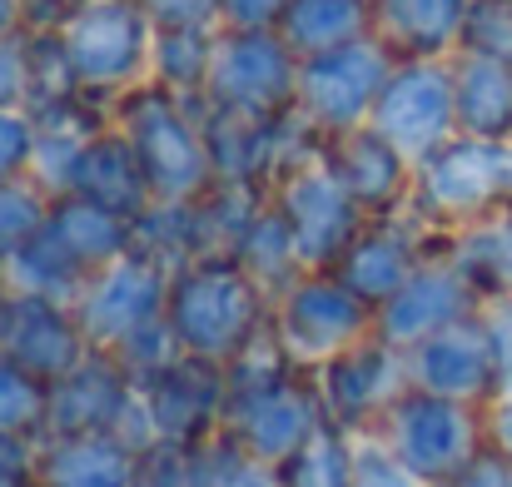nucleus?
Listing matches in <instances>:
<instances>
[{
	"label": "nucleus",
	"mask_w": 512,
	"mask_h": 487,
	"mask_svg": "<svg viewBox=\"0 0 512 487\" xmlns=\"http://www.w3.org/2000/svg\"><path fill=\"white\" fill-rule=\"evenodd\" d=\"M30 100V35H0V105Z\"/></svg>",
	"instance_id": "4c0bfd02"
},
{
	"label": "nucleus",
	"mask_w": 512,
	"mask_h": 487,
	"mask_svg": "<svg viewBox=\"0 0 512 487\" xmlns=\"http://www.w3.org/2000/svg\"><path fill=\"white\" fill-rule=\"evenodd\" d=\"M443 249H448V244H443ZM443 249H433V244L423 249V234L403 229V209H398V214L368 219V229L348 244V254L334 264V274H339L368 309H383V304L423 269V259H433V254H443Z\"/></svg>",
	"instance_id": "a211bd4d"
},
{
	"label": "nucleus",
	"mask_w": 512,
	"mask_h": 487,
	"mask_svg": "<svg viewBox=\"0 0 512 487\" xmlns=\"http://www.w3.org/2000/svg\"><path fill=\"white\" fill-rule=\"evenodd\" d=\"M299 95V55L279 30L219 25L204 75V105L249 110V115H289Z\"/></svg>",
	"instance_id": "423d86ee"
},
{
	"label": "nucleus",
	"mask_w": 512,
	"mask_h": 487,
	"mask_svg": "<svg viewBox=\"0 0 512 487\" xmlns=\"http://www.w3.org/2000/svg\"><path fill=\"white\" fill-rule=\"evenodd\" d=\"M488 438L512 458V393L488 403Z\"/></svg>",
	"instance_id": "49530a36"
},
{
	"label": "nucleus",
	"mask_w": 512,
	"mask_h": 487,
	"mask_svg": "<svg viewBox=\"0 0 512 487\" xmlns=\"http://www.w3.org/2000/svg\"><path fill=\"white\" fill-rule=\"evenodd\" d=\"M35 135H40V120L25 105H0V179L30 174Z\"/></svg>",
	"instance_id": "e433bc0d"
},
{
	"label": "nucleus",
	"mask_w": 512,
	"mask_h": 487,
	"mask_svg": "<svg viewBox=\"0 0 512 487\" xmlns=\"http://www.w3.org/2000/svg\"><path fill=\"white\" fill-rule=\"evenodd\" d=\"M473 0H373V30L398 60H448L463 45Z\"/></svg>",
	"instance_id": "4be33fe9"
},
{
	"label": "nucleus",
	"mask_w": 512,
	"mask_h": 487,
	"mask_svg": "<svg viewBox=\"0 0 512 487\" xmlns=\"http://www.w3.org/2000/svg\"><path fill=\"white\" fill-rule=\"evenodd\" d=\"M269 304V289L239 259H189L170 274L165 319L189 353L229 363L269 324Z\"/></svg>",
	"instance_id": "f03ea898"
},
{
	"label": "nucleus",
	"mask_w": 512,
	"mask_h": 487,
	"mask_svg": "<svg viewBox=\"0 0 512 487\" xmlns=\"http://www.w3.org/2000/svg\"><path fill=\"white\" fill-rule=\"evenodd\" d=\"M20 30V0H0V35Z\"/></svg>",
	"instance_id": "de8ad7c7"
},
{
	"label": "nucleus",
	"mask_w": 512,
	"mask_h": 487,
	"mask_svg": "<svg viewBox=\"0 0 512 487\" xmlns=\"http://www.w3.org/2000/svg\"><path fill=\"white\" fill-rule=\"evenodd\" d=\"M40 487H135L140 453L120 433H45L40 438Z\"/></svg>",
	"instance_id": "412c9836"
},
{
	"label": "nucleus",
	"mask_w": 512,
	"mask_h": 487,
	"mask_svg": "<svg viewBox=\"0 0 512 487\" xmlns=\"http://www.w3.org/2000/svg\"><path fill=\"white\" fill-rule=\"evenodd\" d=\"M75 5H80V0H20V30H30V35L60 30Z\"/></svg>",
	"instance_id": "a18cd8bd"
},
{
	"label": "nucleus",
	"mask_w": 512,
	"mask_h": 487,
	"mask_svg": "<svg viewBox=\"0 0 512 487\" xmlns=\"http://www.w3.org/2000/svg\"><path fill=\"white\" fill-rule=\"evenodd\" d=\"M90 269L55 239V229L45 224L5 269H0V284L5 289H20V294H40V299H55V304H75L80 289H85Z\"/></svg>",
	"instance_id": "c85d7f7f"
},
{
	"label": "nucleus",
	"mask_w": 512,
	"mask_h": 487,
	"mask_svg": "<svg viewBox=\"0 0 512 487\" xmlns=\"http://www.w3.org/2000/svg\"><path fill=\"white\" fill-rule=\"evenodd\" d=\"M398 55L393 45L373 30L353 45H339V50H324V55H309L299 60V95H294V110L324 135H348L358 125H368L388 75H393Z\"/></svg>",
	"instance_id": "0eeeda50"
},
{
	"label": "nucleus",
	"mask_w": 512,
	"mask_h": 487,
	"mask_svg": "<svg viewBox=\"0 0 512 487\" xmlns=\"http://www.w3.org/2000/svg\"><path fill=\"white\" fill-rule=\"evenodd\" d=\"M438 487H512V458L488 438L448 483H438Z\"/></svg>",
	"instance_id": "58836bf2"
},
{
	"label": "nucleus",
	"mask_w": 512,
	"mask_h": 487,
	"mask_svg": "<svg viewBox=\"0 0 512 487\" xmlns=\"http://www.w3.org/2000/svg\"><path fill=\"white\" fill-rule=\"evenodd\" d=\"M150 408H155V423H160V438L170 443H194V438H209L214 428H224V363L214 358H199V353H179L170 368H160L155 378H140Z\"/></svg>",
	"instance_id": "f3484780"
},
{
	"label": "nucleus",
	"mask_w": 512,
	"mask_h": 487,
	"mask_svg": "<svg viewBox=\"0 0 512 487\" xmlns=\"http://www.w3.org/2000/svg\"><path fill=\"white\" fill-rule=\"evenodd\" d=\"M5 487H40V478H25V483H5Z\"/></svg>",
	"instance_id": "09e8293b"
},
{
	"label": "nucleus",
	"mask_w": 512,
	"mask_h": 487,
	"mask_svg": "<svg viewBox=\"0 0 512 487\" xmlns=\"http://www.w3.org/2000/svg\"><path fill=\"white\" fill-rule=\"evenodd\" d=\"M448 60H453L458 135L512 140V65L478 50H453Z\"/></svg>",
	"instance_id": "b1692460"
},
{
	"label": "nucleus",
	"mask_w": 512,
	"mask_h": 487,
	"mask_svg": "<svg viewBox=\"0 0 512 487\" xmlns=\"http://www.w3.org/2000/svg\"><path fill=\"white\" fill-rule=\"evenodd\" d=\"M314 383H319L324 413L343 428H353V433H373L383 423V413L413 388L408 353L383 343L378 333L358 338L353 348H343L329 363H319Z\"/></svg>",
	"instance_id": "ddd939ff"
},
{
	"label": "nucleus",
	"mask_w": 512,
	"mask_h": 487,
	"mask_svg": "<svg viewBox=\"0 0 512 487\" xmlns=\"http://www.w3.org/2000/svg\"><path fill=\"white\" fill-rule=\"evenodd\" d=\"M289 0H219V25H244V30H279Z\"/></svg>",
	"instance_id": "79ce46f5"
},
{
	"label": "nucleus",
	"mask_w": 512,
	"mask_h": 487,
	"mask_svg": "<svg viewBox=\"0 0 512 487\" xmlns=\"http://www.w3.org/2000/svg\"><path fill=\"white\" fill-rule=\"evenodd\" d=\"M0 353L20 368H30L35 378L55 383L65 378L75 363H85L90 338L75 319L70 304L40 299V294H20L0 284Z\"/></svg>",
	"instance_id": "dca6fc26"
},
{
	"label": "nucleus",
	"mask_w": 512,
	"mask_h": 487,
	"mask_svg": "<svg viewBox=\"0 0 512 487\" xmlns=\"http://www.w3.org/2000/svg\"><path fill=\"white\" fill-rule=\"evenodd\" d=\"M353 487H428L413 478L398 453L378 438V433H358V453H353Z\"/></svg>",
	"instance_id": "c9c22d12"
},
{
	"label": "nucleus",
	"mask_w": 512,
	"mask_h": 487,
	"mask_svg": "<svg viewBox=\"0 0 512 487\" xmlns=\"http://www.w3.org/2000/svg\"><path fill=\"white\" fill-rule=\"evenodd\" d=\"M368 125L388 135L408 160H428L438 145L458 135V100H453V60H398Z\"/></svg>",
	"instance_id": "9b49d317"
},
{
	"label": "nucleus",
	"mask_w": 512,
	"mask_h": 487,
	"mask_svg": "<svg viewBox=\"0 0 512 487\" xmlns=\"http://www.w3.org/2000/svg\"><path fill=\"white\" fill-rule=\"evenodd\" d=\"M110 120L135 145L155 199L184 204V199H199L214 184V160H209L199 100H184L165 85L145 80V85L110 100Z\"/></svg>",
	"instance_id": "f257e3e1"
},
{
	"label": "nucleus",
	"mask_w": 512,
	"mask_h": 487,
	"mask_svg": "<svg viewBox=\"0 0 512 487\" xmlns=\"http://www.w3.org/2000/svg\"><path fill=\"white\" fill-rule=\"evenodd\" d=\"M448 259L473 279L483 304L512 299V204L488 214V219H473V224L453 229Z\"/></svg>",
	"instance_id": "a878e982"
},
{
	"label": "nucleus",
	"mask_w": 512,
	"mask_h": 487,
	"mask_svg": "<svg viewBox=\"0 0 512 487\" xmlns=\"http://www.w3.org/2000/svg\"><path fill=\"white\" fill-rule=\"evenodd\" d=\"M483 309V294L473 289V279L448 259V249L443 254H433V259H423V269L373 314V333L383 338V343H393V348H418L423 338H433L438 328L458 324V319H468V314H478Z\"/></svg>",
	"instance_id": "2eb2a0df"
},
{
	"label": "nucleus",
	"mask_w": 512,
	"mask_h": 487,
	"mask_svg": "<svg viewBox=\"0 0 512 487\" xmlns=\"http://www.w3.org/2000/svg\"><path fill=\"white\" fill-rule=\"evenodd\" d=\"M55 35L80 90L90 100H115L150 80L160 25L140 0H80Z\"/></svg>",
	"instance_id": "7ed1b4c3"
},
{
	"label": "nucleus",
	"mask_w": 512,
	"mask_h": 487,
	"mask_svg": "<svg viewBox=\"0 0 512 487\" xmlns=\"http://www.w3.org/2000/svg\"><path fill=\"white\" fill-rule=\"evenodd\" d=\"M50 224V194L20 174V179H0V269Z\"/></svg>",
	"instance_id": "473e14b6"
},
{
	"label": "nucleus",
	"mask_w": 512,
	"mask_h": 487,
	"mask_svg": "<svg viewBox=\"0 0 512 487\" xmlns=\"http://www.w3.org/2000/svg\"><path fill=\"white\" fill-rule=\"evenodd\" d=\"M214 487H284V473H279V463H264V458L239 453V458L219 473Z\"/></svg>",
	"instance_id": "c03bdc74"
},
{
	"label": "nucleus",
	"mask_w": 512,
	"mask_h": 487,
	"mask_svg": "<svg viewBox=\"0 0 512 487\" xmlns=\"http://www.w3.org/2000/svg\"><path fill=\"white\" fill-rule=\"evenodd\" d=\"M45 413H50V383L0 353V433H35L40 438Z\"/></svg>",
	"instance_id": "72a5a7b5"
},
{
	"label": "nucleus",
	"mask_w": 512,
	"mask_h": 487,
	"mask_svg": "<svg viewBox=\"0 0 512 487\" xmlns=\"http://www.w3.org/2000/svg\"><path fill=\"white\" fill-rule=\"evenodd\" d=\"M483 319L493 333V353H498V398L512 393V299L483 304Z\"/></svg>",
	"instance_id": "a19ab883"
},
{
	"label": "nucleus",
	"mask_w": 512,
	"mask_h": 487,
	"mask_svg": "<svg viewBox=\"0 0 512 487\" xmlns=\"http://www.w3.org/2000/svg\"><path fill=\"white\" fill-rule=\"evenodd\" d=\"M75 194L125 214V219H140L150 204H155V189L145 179V164L135 155V145L120 135L115 120H105L85 150V164H80V179H75Z\"/></svg>",
	"instance_id": "5701e85b"
},
{
	"label": "nucleus",
	"mask_w": 512,
	"mask_h": 487,
	"mask_svg": "<svg viewBox=\"0 0 512 487\" xmlns=\"http://www.w3.org/2000/svg\"><path fill=\"white\" fill-rule=\"evenodd\" d=\"M269 194L294 229V249L304 269H334L348 254V244L368 229V209L348 194V184L329 160V145L284 169Z\"/></svg>",
	"instance_id": "1a4fd4ad"
},
{
	"label": "nucleus",
	"mask_w": 512,
	"mask_h": 487,
	"mask_svg": "<svg viewBox=\"0 0 512 487\" xmlns=\"http://www.w3.org/2000/svg\"><path fill=\"white\" fill-rule=\"evenodd\" d=\"M85 105H90V100H85ZM85 105H70V110H55V115H35V120H40V135H35V155H30V179H35L50 199L75 189L95 130L110 120V115H105V120H85Z\"/></svg>",
	"instance_id": "cd10ccee"
},
{
	"label": "nucleus",
	"mask_w": 512,
	"mask_h": 487,
	"mask_svg": "<svg viewBox=\"0 0 512 487\" xmlns=\"http://www.w3.org/2000/svg\"><path fill=\"white\" fill-rule=\"evenodd\" d=\"M408 378L423 393L488 408L498 398V353H493V333H488L483 309L438 328L418 348H408Z\"/></svg>",
	"instance_id": "4468645a"
},
{
	"label": "nucleus",
	"mask_w": 512,
	"mask_h": 487,
	"mask_svg": "<svg viewBox=\"0 0 512 487\" xmlns=\"http://www.w3.org/2000/svg\"><path fill=\"white\" fill-rule=\"evenodd\" d=\"M458 50H478L512 65V0H473Z\"/></svg>",
	"instance_id": "f704fd0d"
},
{
	"label": "nucleus",
	"mask_w": 512,
	"mask_h": 487,
	"mask_svg": "<svg viewBox=\"0 0 512 487\" xmlns=\"http://www.w3.org/2000/svg\"><path fill=\"white\" fill-rule=\"evenodd\" d=\"M35 463H40V438L35 433H0V487L35 478Z\"/></svg>",
	"instance_id": "ea45409f"
},
{
	"label": "nucleus",
	"mask_w": 512,
	"mask_h": 487,
	"mask_svg": "<svg viewBox=\"0 0 512 487\" xmlns=\"http://www.w3.org/2000/svg\"><path fill=\"white\" fill-rule=\"evenodd\" d=\"M50 229L90 274L100 264L120 259L125 249H135V219H125V214H115V209H105V204H95L75 189L50 199Z\"/></svg>",
	"instance_id": "393cba45"
},
{
	"label": "nucleus",
	"mask_w": 512,
	"mask_h": 487,
	"mask_svg": "<svg viewBox=\"0 0 512 487\" xmlns=\"http://www.w3.org/2000/svg\"><path fill=\"white\" fill-rule=\"evenodd\" d=\"M373 433L398 453V463L413 478L438 487L488 443V408L483 403H458V398H438V393L408 388L383 413V423Z\"/></svg>",
	"instance_id": "39448f33"
},
{
	"label": "nucleus",
	"mask_w": 512,
	"mask_h": 487,
	"mask_svg": "<svg viewBox=\"0 0 512 487\" xmlns=\"http://www.w3.org/2000/svg\"><path fill=\"white\" fill-rule=\"evenodd\" d=\"M353 453H358V433L324 418L319 433L279 463L284 487H353Z\"/></svg>",
	"instance_id": "2f4dec72"
},
{
	"label": "nucleus",
	"mask_w": 512,
	"mask_h": 487,
	"mask_svg": "<svg viewBox=\"0 0 512 487\" xmlns=\"http://www.w3.org/2000/svg\"><path fill=\"white\" fill-rule=\"evenodd\" d=\"M373 314L334 269H304L269 304V328L299 368H319L373 333Z\"/></svg>",
	"instance_id": "6e6552de"
},
{
	"label": "nucleus",
	"mask_w": 512,
	"mask_h": 487,
	"mask_svg": "<svg viewBox=\"0 0 512 487\" xmlns=\"http://www.w3.org/2000/svg\"><path fill=\"white\" fill-rule=\"evenodd\" d=\"M329 160L339 169V179L348 184V194L368 209V219L398 214L413 199V160L388 135H378L373 125L334 135L329 140Z\"/></svg>",
	"instance_id": "aec40b11"
},
{
	"label": "nucleus",
	"mask_w": 512,
	"mask_h": 487,
	"mask_svg": "<svg viewBox=\"0 0 512 487\" xmlns=\"http://www.w3.org/2000/svg\"><path fill=\"white\" fill-rule=\"evenodd\" d=\"M155 25H219V0H140Z\"/></svg>",
	"instance_id": "37998d69"
},
{
	"label": "nucleus",
	"mask_w": 512,
	"mask_h": 487,
	"mask_svg": "<svg viewBox=\"0 0 512 487\" xmlns=\"http://www.w3.org/2000/svg\"><path fill=\"white\" fill-rule=\"evenodd\" d=\"M170 274V264L145 254V249H125L120 259L100 264L85 279L80 299L70 304L80 328H85V338H90V348H120L130 333L165 319Z\"/></svg>",
	"instance_id": "9d476101"
},
{
	"label": "nucleus",
	"mask_w": 512,
	"mask_h": 487,
	"mask_svg": "<svg viewBox=\"0 0 512 487\" xmlns=\"http://www.w3.org/2000/svg\"><path fill=\"white\" fill-rule=\"evenodd\" d=\"M135 487H145V483H135Z\"/></svg>",
	"instance_id": "8fccbe9b"
},
{
	"label": "nucleus",
	"mask_w": 512,
	"mask_h": 487,
	"mask_svg": "<svg viewBox=\"0 0 512 487\" xmlns=\"http://www.w3.org/2000/svg\"><path fill=\"white\" fill-rule=\"evenodd\" d=\"M279 35L299 60L373 35V0H289Z\"/></svg>",
	"instance_id": "bb28decb"
},
{
	"label": "nucleus",
	"mask_w": 512,
	"mask_h": 487,
	"mask_svg": "<svg viewBox=\"0 0 512 487\" xmlns=\"http://www.w3.org/2000/svg\"><path fill=\"white\" fill-rule=\"evenodd\" d=\"M214 30H219V25H214ZM214 30H209V25H160L150 80L174 90V95H184V100H199V95H204V75H209Z\"/></svg>",
	"instance_id": "7c9ffc66"
},
{
	"label": "nucleus",
	"mask_w": 512,
	"mask_h": 487,
	"mask_svg": "<svg viewBox=\"0 0 512 487\" xmlns=\"http://www.w3.org/2000/svg\"><path fill=\"white\" fill-rule=\"evenodd\" d=\"M130 388H135V378L125 373V363L110 348H90L85 363H75L65 378L50 383L45 433H105V428H115Z\"/></svg>",
	"instance_id": "6ab92c4d"
},
{
	"label": "nucleus",
	"mask_w": 512,
	"mask_h": 487,
	"mask_svg": "<svg viewBox=\"0 0 512 487\" xmlns=\"http://www.w3.org/2000/svg\"><path fill=\"white\" fill-rule=\"evenodd\" d=\"M324 418L329 413H324L314 368H289L269 388H254L224 403V433L249 458H264V463H284L289 453H299L319 433Z\"/></svg>",
	"instance_id": "f8f14e48"
},
{
	"label": "nucleus",
	"mask_w": 512,
	"mask_h": 487,
	"mask_svg": "<svg viewBox=\"0 0 512 487\" xmlns=\"http://www.w3.org/2000/svg\"><path fill=\"white\" fill-rule=\"evenodd\" d=\"M433 229H463L512 204V140L453 135L413 164V199Z\"/></svg>",
	"instance_id": "20e7f679"
},
{
	"label": "nucleus",
	"mask_w": 512,
	"mask_h": 487,
	"mask_svg": "<svg viewBox=\"0 0 512 487\" xmlns=\"http://www.w3.org/2000/svg\"><path fill=\"white\" fill-rule=\"evenodd\" d=\"M234 259L269 289V299L284 289V284H294L299 274H304V264H299V249H294V229H289V219L279 214V204H274V194H269V204L259 209V219L249 224V234L239 239V249H234Z\"/></svg>",
	"instance_id": "c756f323"
}]
</instances>
